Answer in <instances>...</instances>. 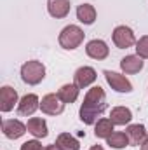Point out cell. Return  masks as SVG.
<instances>
[{"label": "cell", "mask_w": 148, "mask_h": 150, "mask_svg": "<svg viewBox=\"0 0 148 150\" xmlns=\"http://www.w3.org/2000/svg\"><path fill=\"white\" fill-rule=\"evenodd\" d=\"M106 107V96L105 91L96 86L92 89H89V93L84 98V105L80 107V119L85 124H94L98 120V115H101Z\"/></svg>", "instance_id": "6da1fadb"}, {"label": "cell", "mask_w": 148, "mask_h": 150, "mask_svg": "<svg viewBox=\"0 0 148 150\" xmlns=\"http://www.w3.org/2000/svg\"><path fill=\"white\" fill-rule=\"evenodd\" d=\"M45 77V67L40 63V61H26L23 67H21V79L30 84V86H35L38 82H42Z\"/></svg>", "instance_id": "7a4b0ae2"}, {"label": "cell", "mask_w": 148, "mask_h": 150, "mask_svg": "<svg viewBox=\"0 0 148 150\" xmlns=\"http://www.w3.org/2000/svg\"><path fill=\"white\" fill-rule=\"evenodd\" d=\"M82 40H84V32L75 25L63 28V32L59 33V44L63 49H77L82 44Z\"/></svg>", "instance_id": "3957f363"}, {"label": "cell", "mask_w": 148, "mask_h": 150, "mask_svg": "<svg viewBox=\"0 0 148 150\" xmlns=\"http://www.w3.org/2000/svg\"><path fill=\"white\" fill-rule=\"evenodd\" d=\"M113 42L118 49H127L136 44V38L129 26H117L113 30Z\"/></svg>", "instance_id": "277c9868"}, {"label": "cell", "mask_w": 148, "mask_h": 150, "mask_svg": "<svg viewBox=\"0 0 148 150\" xmlns=\"http://www.w3.org/2000/svg\"><path fill=\"white\" fill-rule=\"evenodd\" d=\"M40 108H42V112L47 113V115H59L65 110V103H63V100L58 94H47V96L42 98Z\"/></svg>", "instance_id": "5b68a950"}, {"label": "cell", "mask_w": 148, "mask_h": 150, "mask_svg": "<svg viewBox=\"0 0 148 150\" xmlns=\"http://www.w3.org/2000/svg\"><path fill=\"white\" fill-rule=\"evenodd\" d=\"M105 77H106V82L111 86V89H115L117 93H131L132 91V84L124 75L117 74V72L105 70Z\"/></svg>", "instance_id": "8992f818"}, {"label": "cell", "mask_w": 148, "mask_h": 150, "mask_svg": "<svg viewBox=\"0 0 148 150\" xmlns=\"http://www.w3.org/2000/svg\"><path fill=\"white\" fill-rule=\"evenodd\" d=\"M26 129H28V127H26L23 122L14 120V119H11V120H4V122H2V131H4V134H5L7 138H11V140L21 138V136L26 133Z\"/></svg>", "instance_id": "52a82bcc"}, {"label": "cell", "mask_w": 148, "mask_h": 150, "mask_svg": "<svg viewBox=\"0 0 148 150\" xmlns=\"http://www.w3.org/2000/svg\"><path fill=\"white\" fill-rule=\"evenodd\" d=\"M85 52H87V56H91L92 59L101 61V59H105V58L108 56L110 49H108V45H106L103 40H98V38H96V40H91V42L87 44Z\"/></svg>", "instance_id": "ba28073f"}, {"label": "cell", "mask_w": 148, "mask_h": 150, "mask_svg": "<svg viewBox=\"0 0 148 150\" xmlns=\"http://www.w3.org/2000/svg\"><path fill=\"white\" fill-rule=\"evenodd\" d=\"M18 103V93L16 89L9 87V86H4L0 89V110L2 112H9L14 108V105Z\"/></svg>", "instance_id": "9c48e42d"}, {"label": "cell", "mask_w": 148, "mask_h": 150, "mask_svg": "<svg viewBox=\"0 0 148 150\" xmlns=\"http://www.w3.org/2000/svg\"><path fill=\"white\" fill-rule=\"evenodd\" d=\"M73 79H75V86H78L80 89H84V87L91 86L96 80V72L91 67H82V68H78L75 72Z\"/></svg>", "instance_id": "30bf717a"}, {"label": "cell", "mask_w": 148, "mask_h": 150, "mask_svg": "<svg viewBox=\"0 0 148 150\" xmlns=\"http://www.w3.org/2000/svg\"><path fill=\"white\" fill-rule=\"evenodd\" d=\"M47 9H49V14L56 19H61V18H66L68 12H70V2L68 0H49L47 2Z\"/></svg>", "instance_id": "8fae6325"}, {"label": "cell", "mask_w": 148, "mask_h": 150, "mask_svg": "<svg viewBox=\"0 0 148 150\" xmlns=\"http://www.w3.org/2000/svg\"><path fill=\"white\" fill-rule=\"evenodd\" d=\"M125 134L129 136V143L131 145H143V142L147 140V129L141 124H132L127 127Z\"/></svg>", "instance_id": "7c38bea8"}, {"label": "cell", "mask_w": 148, "mask_h": 150, "mask_svg": "<svg viewBox=\"0 0 148 150\" xmlns=\"http://www.w3.org/2000/svg\"><path fill=\"white\" fill-rule=\"evenodd\" d=\"M38 107H40V103H38L37 96L35 94H26V96L21 98V101L18 105V110H19L21 115H32Z\"/></svg>", "instance_id": "4fadbf2b"}, {"label": "cell", "mask_w": 148, "mask_h": 150, "mask_svg": "<svg viewBox=\"0 0 148 150\" xmlns=\"http://www.w3.org/2000/svg\"><path fill=\"white\" fill-rule=\"evenodd\" d=\"M110 119L115 126H125V124L131 122L132 113H131L129 108H125V107H115L110 113Z\"/></svg>", "instance_id": "5bb4252c"}, {"label": "cell", "mask_w": 148, "mask_h": 150, "mask_svg": "<svg viewBox=\"0 0 148 150\" xmlns=\"http://www.w3.org/2000/svg\"><path fill=\"white\" fill-rule=\"evenodd\" d=\"M77 18L84 25H92L96 21V9L91 4H82L77 9Z\"/></svg>", "instance_id": "9a60e30c"}, {"label": "cell", "mask_w": 148, "mask_h": 150, "mask_svg": "<svg viewBox=\"0 0 148 150\" xmlns=\"http://www.w3.org/2000/svg\"><path fill=\"white\" fill-rule=\"evenodd\" d=\"M120 68L125 74H138L143 68V58H140V56H125L120 61Z\"/></svg>", "instance_id": "2e32d148"}, {"label": "cell", "mask_w": 148, "mask_h": 150, "mask_svg": "<svg viewBox=\"0 0 148 150\" xmlns=\"http://www.w3.org/2000/svg\"><path fill=\"white\" fill-rule=\"evenodd\" d=\"M26 127H28V133H32L35 138H45L47 136V124L44 119H38V117L30 119Z\"/></svg>", "instance_id": "e0dca14e"}, {"label": "cell", "mask_w": 148, "mask_h": 150, "mask_svg": "<svg viewBox=\"0 0 148 150\" xmlns=\"http://www.w3.org/2000/svg\"><path fill=\"white\" fill-rule=\"evenodd\" d=\"M78 86L75 84H65L59 91H58V96L63 100V103H73L75 100L78 98Z\"/></svg>", "instance_id": "ac0fdd59"}, {"label": "cell", "mask_w": 148, "mask_h": 150, "mask_svg": "<svg viewBox=\"0 0 148 150\" xmlns=\"http://www.w3.org/2000/svg\"><path fill=\"white\" fill-rule=\"evenodd\" d=\"M56 145L61 150H78L80 149L77 138H73L70 133H61V134L58 136V140H56Z\"/></svg>", "instance_id": "d6986e66"}, {"label": "cell", "mask_w": 148, "mask_h": 150, "mask_svg": "<svg viewBox=\"0 0 148 150\" xmlns=\"http://www.w3.org/2000/svg\"><path fill=\"white\" fill-rule=\"evenodd\" d=\"M113 122H111V119H99L98 120V124H96V129H94V134H96V138H108L111 133H113Z\"/></svg>", "instance_id": "ffe728a7"}, {"label": "cell", "mask_w": 148, "mask_h": 150, "mask_svg": "<svg viewBox=\"0 0 148 150\" xmlns=\"http://www.w3.org/2000/svg\"><path fill=\"white\" fill-rule=\"evenodd\" d=\"M106 142L111 149H125L129 145V136L125 133H111L106 138Z\"/></svg>", "instance_id": "44dd1931"}, {"label": "cell", "mask_w": 148, "mask_h": 150, "mask_svg": "<svg viewBox=\"0 0 148 150\" xmlns=\"http://www.w3.org/2000/svg\"><path fill=\"white\" fill-rule=\"evenodd\" d=\"M136 52H138L140 58L148 59V35L147 37H141L136 42Z\"/></svg>", "instance_id": "7402d4cb"}, {"label": "cell", "mask_w": 148, "mask_h": 150, "mask_svg": "<svg viewBox=\"0 0 148 150\" xmlns=\"http://www.w3.org/2000/svg\"><path fill=\"white\" fill-rule=\"evenodd\" d=\"M19 150H42V145L37 140H32V142H25Z\"/></svg>", "instance_id": "603a6c76"}, {"label": "cell", "mask_w": 148, "mask_h": 150, "mask_svg": "<svg viewBox=\"0 0 148 150\" xmlns=\"http://www.w3.org/2000/svg\"><path fill=\"white\" fill-rule=\"evenodd\" d=\"M42 150H61V149H59V147L54 143V145H47V147H44Z\"/></svg>", "instance_id": "cb8c5ba5"}, {"label": "cell", "mask_w": 148, "mask_h": 150, "mask_svg": "<svg viewBox=\"0 0 148 150\" xmlns=\"http://www.w3.org/2000/svg\"><path fill=\"white\" fill-rule=\"evenodd\" d=\"M141 150H148V138L143 142V145H141Z\"/></svg>", "instance_id": "d4e9b609"}, {"label": "cell", "mask_w": 148, "mask_h": 150, "mask_svg": "<svg viewBox=\"0 0 148 150\" xmlns=\"http://www.w3.org/2000/svg\"><path fill=\"white\" fill-rule=\"evenodd\" d=\"M91 150H105V149H103V147H99V145H94Z\"/></svg>", "instance_id": "484cf974"}]
</instances>
